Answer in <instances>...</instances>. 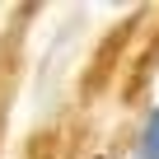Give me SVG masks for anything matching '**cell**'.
I'll return each mask as SVG.
<instances>
[{"mask_svg": "<svg viewBox=\"0 0 159 159\" xmlns=\"http://www.w3.org/2000/svg\"><path fill=\"white\" fill-rule=\"evenodd\" d=\"M136 159H159V103L145 112V126L136 136Z\"/></svg>", "mask_w": 159, "mask_h": 159, "instance_id": "obj_1", "label": "cell"}]
</instances>
